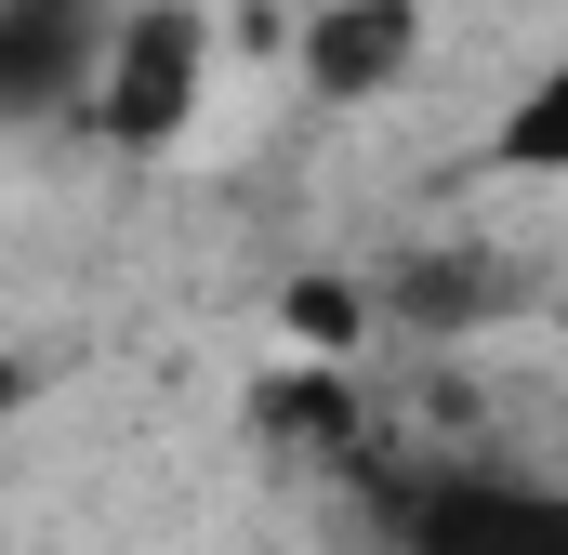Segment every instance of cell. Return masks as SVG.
Masks as SVG:
<instances>
[{
  "instance_id": "3",
  "label": "cell",
  "mask_w": 568,
  "mask_h": 555,
  "mask_svg": "<svg viewBox=\"0 0 568 555\" xmlns=\"http://www.w3.org/2000/svg\"><path fill=\"white\" fill-rule=\"evenodd\" d=\"M106 40H120V13H106V0H0V120L93 107Z\"/></svg>"
},
{
  "instance_id": "4",
  "label": "cell",
  "mask_w": 568,
  "mask_h": 555,
  "mask_svg": "<svg viewBox=\"0 0 568 555\" xmlns=\"http://www.w3.org/2000/svg\"><path fill=\"white\" fill-rule=\"evenodd\" d=\"M410 53H424V0H317V27H304V80L344 93V107L397 93Z\"/></svg>"
},
{
  "instance_id": "2",
  "label": "cell",
  "mask_w": 568,
  "mask_h": 555,
  "mask_svg": "<svg viewBox=\"0 0 568 555\" xmlns=\"http://www.w3.org/2000/svg\"><path fill=\"white\" fill-rule=\"evenodd\" d=\"M199 80H212V27H199L185 0H133L120 40H106V80H93L106 145H172L199 120Z\"/></svg>"
},
{
  "instance_id": "6",
  "label": "cell",
  "mask_w": 568,
  "mask_h": 555,
  "mask_svg": "<svg viewBox=\"0 0 568 555\" xmlns=\"http://www.w3.org/2000/svg\"><path fill=\"white\" fill-rule=\"evenodd\" d=\"M27 397H40V371H27V357H13V344H0V436H13V423H27Z\"/></svg>"
},
{
  "instance_id": "1",
  "label": "cell",
  "mask_w": 568,
  "mask_h": 555,
  "mask_svg": "<svg viewBox=\"0 0 568 555\" xmlns=\"http://www.w3.org/2000/svg\"><path fill=\"white\" fill-rule=\"evenodd\" d=\"M397 555H568V476H529V463H424L397 490Z\"/></svg>"
},
{
  "instance_id": "5",
  "label": "cell",
  "mask_w": 568,
  "mask_h": 555,
  "mask_svg": "<svg viewBox=\"0 0 568 555\" xmlns=\"http://www.w3.org/2000/svg\"><path fill=\"white\" fill-rule=\"evenodd\" d=\"M503 159H516V172H556V185H568V40H556V67H542V80L503 107Z\"/></svg>"
}]
</instances>
